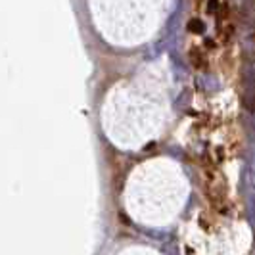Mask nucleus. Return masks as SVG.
<instances>
[{"mask_svg": "<svg viewBox=\"0 0 255 255\" xmlns=\"http://www.w3.org/2000/svg\"><path fill=\"white\" fill-rule=\"evenodd\" d=\"M188 31H196V33H204L205 31V25L202 21H198V19H192L190 23H188Z\"/></svg>", "mask_w": 255, "mask_h": 255, "instance_id": "obj_1", "label": "nucleus"}]
</instances>
